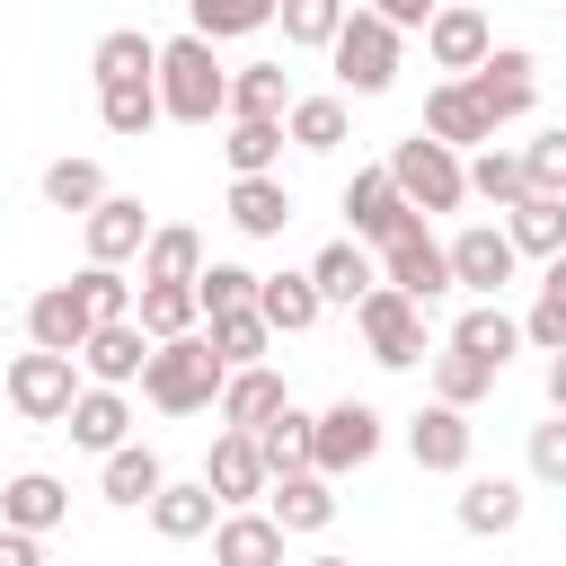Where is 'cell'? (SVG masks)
<instances>
[{
	"label": "cell",
	"instance_id": "6da1fadb",
	"mask_svg": "<svg viewBox=\"0 0 566 566\" xmlns=\"http://www.w3.org/2000/svg\"><path fill=\"white\" fill-rule=\"evenodd\" d=\"M221 380H230V363L212 354L203 327H195V336H159L150 363H142V398H150L159 416H203V407L221 398Z\"/></svg>",
	"mask_w": 566,
	"mask_h": 566
},
{
	"label": "cell",
	"instance_id": "7a4b0ae2",
	"mask_svg": "<svg viewBox=\"0 0 566 566\" xmlns=\"http://www.w3.org/2000/svg\"><path fill=\"white\" fill-rule=\"evenodd\" d=\"M159 106H168V124H230V71H221L212 35L159 44Z\"/></svg>",
	"mask_w": 566,
	"mask_h": 566
},
{
	"label": "cell",
	"instance_id": "3957f363",
	"mask_svg": "<svg viewBox=\"0 0 566 566\" xmlns=\"http://www.w3.org/2000/svg\"><path fill=\"white\" fill-rule=\"evenodd\" d=\"M398 53H407V27H389L380 9H345V27H336V44H327V62H336V80L354 88V97H380V88H398Z\"/></svg>",
	"mask_w": 566,
	"mask_h": 566
},
{
	"label": "cell",
	"instance_id": "277c9868",
	"mask_svg": "<svg viewBox=\"0 0 566 566\" xmlns=\"http://www.w3.org/2000/svg\"><path fill=\"white\" fill-rule=\"evenodd\" d=\"M389 177H398V195H407L424 221L469 203V159H460L451 142H433V133H407V142L389 150Z\"/></svg>",
	"mask_w": 566,
	"mask_h": 566
},
{
	"label": "cell",
	"instance_id": "5b68a950",
	"mask_svg": "<svg viewBox=\"0 0 566 566\" xmlns=\"http://www.w3.org/2000/svg\"><path fill=\"white\" fill-rule=\"evenodd\" d=\"M354 327H363V345H371L380 371H416L424 363V301H407L398 283H371L363 310H354Z\"/></svg>",
	"mask_w": 566,
	"mask_h": 566
},
{
	"label": "cell",
	"instance_id": "8992f818",
	"mask_svg": "<svg viewBox=\"0 0 566 566\" xmlns=\"http://www.w3.org/2000/svg\"><path fill=\"white\" fill-rule=\"evenodd\" d=\"M0 398H9L27 424H62L71 398H80V354H44V345H27V354L0 371Z\"/></svg>",
	"mask_w": 566,
	"mask_h": 566
},
{
	"label": "cell",
	"instance_id": "52a82bcc",
	"mask_svg": "<svg viewBox=\"0 0 566 566\" xmlns=\"http://www.w3.org/2000/svg\"><path fill=\"white\" fill-rule=\"evenodd\" d=\"M380 283H398L407 301H424V310H433V301L451 292V239H433V230H424V212H416L398 239H380Z\"/></svg>",
	"mask_w": 566,
	"mask_h": 566
},
{
	"label": "cell",
	"instance_id": "ba28073f",
	"mask_svg": "<svg viewBox=\"0 0 566 566\" xmlns=\"http://www.w3.org/2000/svg\"><path fill=\"white\" fill-rule=\"evenodd\" d=\"M424 53H433V71L469 80V71L495 53V27H486V9H478V0H442V9L424 18Z\"/></svg>",
	"mask_w": 566,
	"mask_h": 566
},
{
	"label": "cell",
	"instance_id": "9c48e42d",
	"mask_svg": "<svg viewBox=\"0 0 566 566\" xmlns=\"http://www.w3.org/2000/svg\"><path fill=\"white\" fill-rule=\"evenodd\" d=\"M513 265H522V248H513V230H495V221H469V230L451 239V283L478 292V301H495V292L513 283Z\"/></svg>",
	"mask_w": 566,
	"mask_h": 566
},
{
	"label": "cell",
	"instance_id": "30bf717a",
	"mask_svg": "<svg viewBox=\"0 0 566 566\" xmlns=\"http://www.w3.org/2000/svg\"><path fill=\"white\" fill-rule=\"evenodd\" d=\"M380 433H389V416H380V407L336 398V407L318 416V469H327V478H354V469L380 451Z\"/></svg>",
	"mask_w": 566,
	"mask_h": 566
},
{
	"label": "cell",
	"instance_id": "8fae6325",
	"mask_svg": "<svg viewBox=\"0 0 566 566\" xmlns=\"http://www.w3.org/2000/svg\"><path fill=\"white\" fill-rule=\"evenodd\" d=\"M469 442H478V433H469V407H442V398H433V407L407 416V460H416L424 478H460V469H469Z\"/></svg>",
	"mask_w": 566,
	"mask_h": 566
},
{
	"label": "cell",
	"instance_id": "7c38bea8",
	"mask_svg": "<svg viewBox=\"0 0 566 566\" xmlns=\"http://www.w3.org/2000/svg\"><path fill=\"white\" fill-rule=\"evenodd\" d=\"M469 88H478V106H486L495 124H513V115H531V106H539V62H531L522 44H495V53L469 71Z\"/></svg>",
	"mask_w": 566,
	"mask_h": 566
},
{
	"label": "cell",
	"instance_id": "4fadbf2b",
	"mask_svg": "<svg viewBox=\"0 0 566 566\" xmlns=\"http://www.w3.org/2000/svg\"><path fill=\"white\" fill-rule=\"evenodd\" d=\"M345 221H354V239H363V248H380V239H398V230L416 221V203L398 195V177H389V168H354V177H345Z\"/></svg>",
	"mask_w": 566,
	"mask_h": 566
},
{
	"label": "cell",
	"instance_id": "5bb4252c",
	"mask_svg": "<svg viewBox=\"0 0 566 566\" xmlns=\"http://www.w3.org/2000/svg\"><path fill=\"white\" fill-rule=\"evenodd\" d=\"M150 212H142V195H106L97 212H80V239H88V265H133L142 248H150Z\"/></svg>",
	"mask_w": 566,
	"mask_h": 566
},
{
	"label": "cell",
	"instance_id": "9a60e30c",
	"mask_svg": "<svg viewBox=\"0 0 566 566\" xmlns=\"http://www.w3.org/2000/svg\"><path fill=\"white\" fill-rule=\"evenodd\" d=\"M416 133H433V142H451V150H486L495 142V115L478 106V88L469 80H433L424 88V124Z\"/></svg>",
	"mask_w": 566,
	"mask_h": 566
},
{
	"label": "cell",
	"instance_id": "2e32d148",
	"mask_svg": "<svg viewBox=\"0 0 566 566\" xmlns=\"http://www.w3.org/2000/svg\"><path fill=\"white\" fill-rule=\"evenodd\" d=\"M88 327H97V310H88L80 283H44V292L27 301V345H44V354H80Z\"/></svg>",
	"mask_w": 566,
	"mask_h": 566
},
{
	"label": "cell",
	"instance_id": "e0dca14e",
	"mask_svg": "<svg viewBox=\"0 0 566 566\" xmlns=\"http://www.w3.org/2000/svg\"><path fill=\"white\" fill-rule=\"evenodd\" d=\"M150 327L142 318H106V327H88V345H80V371L88 380H106V389H133L142 380V363H150Z\"/></svg>",
	"mask_w": 566,
	"mask_h": 566
},
{
	"label": "cell",
	"instance_id": "ac0fdd59",
	"mask_svg": "<svg viewBox=\"0 0 566 566\" xmlns=\"http://www.w3.org/2000/svg\"><path fill=\"white\" fill-rule=\"evenodd\" d=\"M203 486L221 495V504H256L265 486H274V469H265V451H256V433H212V451H203Z\"/></svg>",
	"mask_w": 566,
	"mask_h": 566
},
{
	"label": "cell",
	"instance_id": "d6986e66",
	"mask_svg": "<svg viewBox=\"0 0 566 566\" xmlns=\"http://www.w3.org/2000/svg\"><path fill=\"white\" fill-rule=\"evenodd\" d=\"M283 522L274 513H256V504H230L221 522H212V566H283Z\"/></svg>",
	"mask_w": 566,
	"mask_h": 566
},
{
	"label": "cell",
	"instance_id": "ffe728a7",
	"mask_svg": "<svg viewBox=\"0 0 566 566\" xmlns=\"http://www.w3.org/2000/svg\"><path fill=\"white\" fill-rule=\"evenodd\" d=\"M310 283H318L327 310H363V292L380 283V256H371L363 239H327V248L310 256Z\"/></svg>",
	"mask_w": 566,
	"mask_h": 566
},
{
	"label": "cell",
	"instance_id": "44dd1931",
	"mask_svg": "<svg viewBox=\"0 0 566 566\" xmlns=\"http://www.w3.org/2000/svg\"><path fill=\"white\" fill-rule=\"evenodd\" d=\"M62 433L80 442V451H115V442H133V398L124 389H106V380H88L80 398H71V416H62Z\"/></svg>",
	"mask_w": 566,
	"mask_h": 566
},
{
	"label": "cell",
	"instance_id": "7402d4cb",
	"mask_svg": "<svg viewBox=\"0 0 566 566\" xmlns=\"http://www.w3.org/2000/svg\"><path fill=\"white\" fill-rule=\"evenodd\" d=\"M283 398H292V389H283V371H274V363H239V371L221 380V398H212V416H221L230 433H256V424H265V416H274Z\"/></svg>",
	"mask_w": 566,
	"mask_h": 566
},
{
	"label": "cell",
	"instance_id": "603a6c76",
	"mask_svg": "<svg viewBox=\"0 0 566 566\" xmlns=\"http://www.w3.org/2000/svg\"><path fill=\"white\" fill-rule=\"evenodd\" d=\"M0 522H18V531H62L71 522V486L53 478V469H18L9 486H0Z\"/></svg>",
	"mask_w": 566,
	"mask_h": 566
},
{
	"label": "cell",
	"instance_id": "cb8c5ba5",
	"mask_svg": "<svg viewBox=\"0 0 566 566\" xmlns=\"http://www.w3.org/2000/svg\"><path fill=\"white\" fill-rule=\"evenodd\" d=\"M265 513H274L283 531H327V522H336V478H327V469H292V478L265 486Z\"/></svg>",
	"mask_w": 566,
	"mask_h": 566
},
{
	"label": "cell",
	"instance_id": "d4e9b609",
	"mask_svg": "<svg viewBox=\"0 0 566 566\" xmlns=\"http://www.w3.org/2000/svg\"><path fill=\"white\" fill-rule=\"evenodd\" d=\"M221 513H230V504H221L203 478H168V486L150 495V531H159V539H203Z\"/></svg>",
	"mask_w": 566,
	"mask_h": 566
},
{
	"label": "cell",
	"instance_id": "484cf974",
	"mask_svg": "<svg viewBox=\"0 0 566 566\" xmlns=\"http://www.w3.org/2000/svg\"><path fill=\"white\" fill-rule=\"evenodd\" d=\"M256 451H265V469H274V478H292V469H318V416L283 398V407L256 424Z\"/></svg>",
	"mask_w": 566,
	"mask_h": 566
},
{
	"label": "cell",
	"instance_id": "4316f807",
	"mask_svg": "<svg viewBox=\"0 0 566 566\" xmlns=\"http://www.w3.org/2000/svg\"><path fill=\"white\" fill-rule=\"evenodd\" d=\"M97 486H106V504L150 513V495L168 486V469H159V451H150V442H115V451H106V469H97Z\"/></svg>",
	"mask_w": 566,
	"mask_h": 566
},
{
	"label": "cell",
	"instance_id": "83f0119b",
	"mask_svg": "<svg viewBox=\"0 0 566 566\" xmlns=\"http://www.w3.org/2000/svg\"><path fill=\"white\" fill-rule=\"evenodd\" d=\"M451 345H460V354H486V363L504 371V363L522 354V318H513L504 301H469V310L451 318Z\"/></svg>",
	"mask_w": 566,
	"mask_h": 566
},
{
	"label": "cell",
	"instance_id": "f1b7e54d",
	"mask_svg": "<svg viewBox=\"0 0 566 566\" xmlns=\"http://www.w3.org/2000/svg\"><path fill=\"white\" fill-rule=\"evenodd\" d=\"M283 115H230V133H221V159H230V177H274V159H283Z\"/></svg>",
	"mask_w": 566,
	"mask_h": 566
},
{
	"label": "cell",
	"instance_id": "f546056e",
	"mask_svg": "<svg viewBox=\"0 0 566 566\" xmlns=\"http://www.w3.org/2000/svg\"><path fill=\"white\" fill-rule=\"evenodd\" d=\"M230 221H239V239H283L292 186L283 177H230Z\"/></svg>",
	"mask_w": 566,
	"mask_h": 566
},
{
	"label": "cell",
	"instance_id": "4dcf8cb0",
	"mask_svg": "<svg viewBox=\"0 0 566 566\" xmlns=\"http://www.w3.org/2000/svg\"><path fill=\"white\" fill-rule=\"evenodd\" d=\"M256 310H265V327H274V336H310L327 301H318L310 265H301V274H265V283H256Z\"/></svg>",
	"mask_w": 566,
	"mask_h": 566
},
{
	"label": "cell",
	"instance_id": "1f68e13d",
	"mask_svg": "<svg viewBox=\"0 0 566 566\" xmlns=\"http://www.w3.org/2000/svg\"><path fill=\"white\" fill-rule=\"evenodd\" d=\"M88 71H97V88H115V80H159V44H150L142 27H106V35L88 44Z\"/></svg>",
	"mask_w": 566,
	"mask_h": 566
},
{
	"label": "cell",
	"instance_id": "d6a6232c",
	"mask_svg": "<svg viewBox=\"0 0 566 566\" xmlns=\"http://www.w3.org/2000/svg\"><path fill=\"white\" fill-rule=\"evenodd\" d=\"M513 522H522V486L513 478H469L460 486V531L469 539H504Z\"/></svg>",
	"mask_w": 566,
	"mask_h": 566
},
{
	"label": "cell",
	"instance_id": "836d02e7",
	"mask_svg": "<svg viewBox=\"0 0 566 566\" xmlns=\"http://www.w3.org/2000/svg\"><path fill=\"white\" fill-rule=\"evenodd\" d=\"M504 230H513V248L522 256H566V195H522L513 212H504Z\"/></svg>",
	"mask_w": 566,
	"mask_h": 566
},
{
	"label": "cell",
	"instance_id": "e575fe53",
	"mask_svg": "<svg viewBox=\"0 0 566 566\" xmlns=\"http://www.w3.org/2000/svg\"><path fill=\"white\" fill-rule=\"evenodd\" d=\"M159 115H168V106H159V80H115V88H97V124H106L115 142H142Z\"/></svg>",
	"mask_w": 566,
	"mask_h": 566
},
{
	"label": "cell",
	"instance_id": "d590c367",
	"mask_svg": "<svg viewBox=\"0 0 566 566\" xmlns=\"http://www.w3.org/2000/svg\"><path fill=\"white\" fill-rule=\"evenodd\" d=\"M195 274H203V239L186 221H159L142 248V283H195Z\"/></svg>",
	"mask_w": 566,
	"mask_h": 566
},
{
	"label": "cell",
	"instance_id": "8d00e7d4",
	"mask_svg": "<svg viewBox=\"0 0 566 566\" xmlns=\"http://www.w3.org/2000/svg\"><path fill=\"white\" fill-rule=\"evenodd\" d=\"M35 195H44L53 212H97V203H106V168H97V159H53V168L35 177Z\"/></svg>",
	"mask_w": 566,
	"mask_h": 566
},
{
	"label": "cell",
	"instance_id": "74e56055",
	"mask_svg": "<svg viewBox=\"0 0 566 566\" xmlns=\"http://www.w3.org/2000/svg\"><path fill=\"white\" fill-rule=\"evenodd\" d=\"M133 318H142L150 336H195L203 301H195V283H142V292H133Z\"/></svg>",
	"mask_w": 566,
	"mask_h": 566
},
{
	"label": "cell",
	"instance_id": "f35d334b",
	"mask_svg": "<svg viewBox=\"0 0 566 566\" xmlns=\"http://www.w3.org/2000/svg\"><path fill=\"white\" fill-rule=\"evenodd\" d=\"M203 336H212V354H221L230 371H239V363H265V345H274V327H265V310H256V301H248V310H212V327H203Z\"/></svg>",
	"mask_w": 566,
	"mask_h": 566
},
{
	"label": "cell",
	"instance_id": "ab89813d",
	"mask_svg": "<svg viewBox=\"0 0 566 566\" xmlns=\"http://www.w3.org/2000/svg\"><path fill=\"white\" fill-rule=\"evenodd\" d=\"M495 380H504V371H495L486 354H460V345H442V354H433V398H442V407H478Z\"/></svg>",
	"mask_w": 566,
	"mask_h": 566
},
{
	"label": "cell",
	"instance_id": "60d3db41",
	"mask_svg": "<svg viewBox=\"0 0 566 566\" xmlns=\"http://www.w3.org/2000/svg\"><path fill=\"white\" fill-rule=\"evenodd\" d=\"M230 115H292V71H283V62L230 71Z\"/></svg>",
	"mask_w": 566,
	"mask_h": 566
},
{
	"label": "cell",
	"instance_id": "b9f144b4",
	"mask_svg": "<svg viewBox=\"0 0 566 566\" xmlns=\"http://www.w3.org/2000/svg\"><path fill=\"white\" fill-rule=\"evenodd\" d=\"M469 195H486L495 212H513V203L531 195V168H522V150H495V142H486V150L469 159Z\"/></svg>",
	"mask_w": 566,
	"mask_h": 566
},
{
	"label": "cell",
	"instance_id": "7bdbcfd3",
	"mask_svg": "<svg viewBox=\"0 0 566 566\" xmlns=\"http://www.w3.org/2000/svg\"><path fill=\"white\" fill-rule=\"evenodd\" d=\"M522 345H539V354H566V256H548V274H539V301H531V318H522Z\"/></svg>",
	"mask_w": 566,
	"mask_h": 566
},
{
	"label": "cell",
	"instance_id": "ee69618b",
	"mask_svg": "<svg viewBox=\"0 0 566 566\" xmlns=\"http://www.w3.org/2000/svg\"><path fill=\"white\" fill-rule=\"evenodd\" d=\"M274 18H283V44L327 53V44H336V27H345V0H274Z\"/></svg>",
	"mask_w": 566,
	"mask_h": 566
},
{
	"label": "cell",
	"instance_id": "f6af8a7d",
	"mask_svg": "<svg viewBox=\"0 0 566 566\" xmlns=\"http://www.w3.org/2000/svg\"><path fill=\"white\" fill-rule=\"evenodd\" d=\"M283 133H292V150H336L345 142V97H292Z\"/></svg>",
	"mask_w": 566,
	"mask_h": 566
},
{
	"label": "cell",
	"instance_id": "bcb514c9",
	"mask_svg": "<svg viewBox=\"0 0 566 566\" xmlns=\"http://www.w3.org/2000/svg\"><path fill=\"white\" fill-rule=\"evenodd\" d=\"M186 9H195V35H212V44L274 27V0H186Z\"/></svg>",
	"mask_w": 566,
	"mask_h": 566
},
{
	"label": "cell",
	"instance_id": "7dc6e473",
	"mask_svg": "<svg viewBox=\"0 0 566 566\" xmlns=\"http://www.w3.org/2000/svg\"><path fill=\"white\" fill-rule=\"evenodd\" d=\"M256 283H265V274H248V265L212 256V265L195 274V301H203V318H212V310H248V301H256Z\"/></svg>",
	"mask_w": 566,
	"mask_h": 566
},
{
	"label": "cell",
	"instance_id": "c3c4849f",
	"mask_svg": "<svg viewBox=\"0 0 566 566\" xmlns=\"http://www.w3.org/2000/svg\"><path fill=\"white\" fill-rule=\"evenodd\" d=\"M522 168H531V195H566V124L522 142Z\"/></svg>",
	"mask_w": 566,
	"mask_h": 566
},
{
	"label": "cell",
	"instance_id": "681fc988",
	"mask_svg": "<svg viewBox=\"0 0 566 566\" xmlns=\"http://www.w3.org/2000/svg\"><path fill=\"white\" fill-rule=\"evenodd\" d=\"M531 478L539 486H566V416L548 407V424H531Z\"/></svg>",
	"mask_w": 566,
	"mask_h": 566
},
{
	"label": "cell",
	"instance_id": "f907efd6",
	"mask_svg": "<svg viewBox=\"0 0 566 566\" xmlns=\"http://www.w3.org/2000/svg\"><path fill=\"white\" fill-rule=\"evenodd\" d=\"M0 566H44V539L18 531V522H0Z\"/></svg>",
	"mask_w": 566,
	"mask_h": 566
},
{
	"label": "cell",
	"instance_id": "816d5d0a",
	"mask_svg": "<svg viewBox=\"0 0 566 566\" xmlns=\"http://www.w3.org/2000/svg\"><path fill=\"white\" fill-rule=\"evenodd\" d=\"M363 9H380V18H389V27H424V18H433V9H442V0H363Z\"/></svg>",
	"mask_w": 566,
	"mask_h": 566
},
{
	"label": "cell",
	"instance_id": "f5cc1de1",
	"mask_svg": "<svg viewBox=\"0 0 566 566\" xmlns=\"http://www.w3.org/2000/svg\"><path fill=\"white\" fill-rule=\"evenodd\" d=\"M548 407L566 416V354H548Z\"/></svg>",
	"mask_w": 566,
	"mask_h": 566
},
{
	"label": "cell",
	"instance_id": "db71d44e",
	"mask_svg": "<svg viewBox=\"0 0 566 566\" xmlns=\"http://www.w3.org/2000/svg\"><path fill=\"white\" fill-rule=\"evenodd\" d=\"M310 566H354V557H310Z\"/></svg>",
	"mask_w": 566,
	"mask_h": 566
},
{
	"label": "cell",
	"instance_id": "11a10c76",
	"mask_svg": "<svg viewBox=\"0 0 566 566\" xmlns=\"http://www.w3.org/2000/svg\"><path fill=\"white\" fill-rule=\"evenodd\" d=\"M478 9H486V0H478Z\"/></svg>",
	"mask_w": 566,
	"mask_h": 566
}]
</instances>
